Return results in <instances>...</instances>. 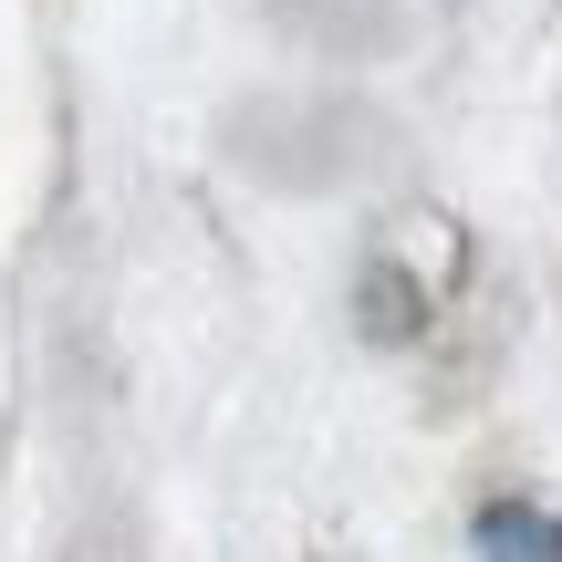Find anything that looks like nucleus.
<instances>
[{"instance_id":"obj_1","label":"nucleus","mask_w":562,"mask_h":562,"mask_svg":"<svg viewBox=\"0 0 562 562\" xmlns=\"http://www.w3.org/2000/svg\"><path fill=\"white\" fill-rule=\"evenodd\" d=\"M480 562H562V521L531 501H490L480 510Z\"/></svg>"}]
</instances>
